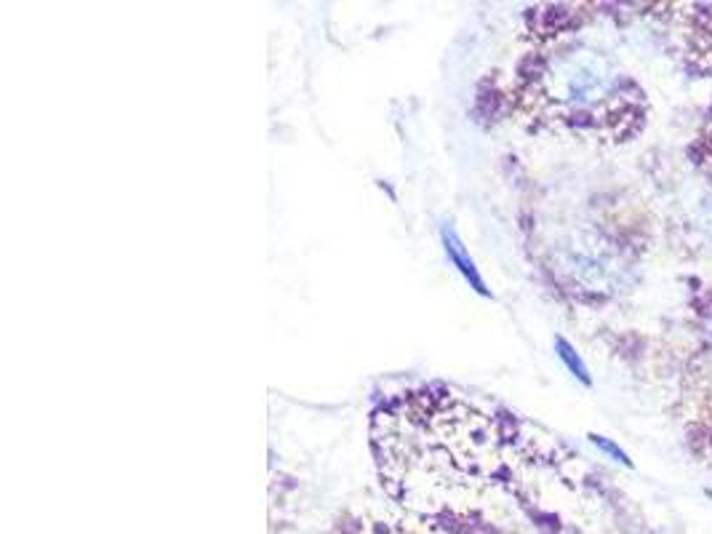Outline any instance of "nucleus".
I'll use <instances>...</instances> for the list:
<instances>
[{"instance_id": "obj_3", "label": "nucleus", "mask_w": 712, "mask_h": 534, "mask_svg": "<svg viewBox=\"0 0 712 534\" xmlns=\"http://www.w3.org/2000/svg\"><path fill=\"white\" fill-rule=\"evenodd\" d=\"M590 441H593V444H595L597 449H601L603 454H609V457L614 459V463H622V465L633 467V459H630V454L624 452L620 444H614V441H611V438L597 436V433H590Z\"/></svg>"}, {"instance_id": "obj_2", "label": "nucleus", "mask_w": 712, "mask_h": 534, "mask_svg": "<svg viewBox=\"0 0 712 534\" xmlns=\"http://www.w3.org/2000/svg\"><path fill=\"white\" fill-rule=\"evenodd\" d=\"M555 350H557V358L563 360V366L574 374V379H580L582 385H593V377H590V369L587 364H584V358L576 353V347L568 343V339L563 337H555Z\"/></svg>"}, {"instance_id": "obj_1", "label": "nucleus", "mask_w": 712, "mask_h": 534, "mask_svg": "<svg viewBox=\"0 0 712 534\" xmlns=\"http://www.w3.org/2000/svg\"><path fill=\"white\" fill-rule=\"evenodd\" d=\"M441 244H443V251H446L448 263H452L456 270L462 273V278H465L467 284L481 294V297H492V291H488L486 280H483V276H481L478 265H475V259L469 257L465 240L459 238V233H456L448 222L441 225Z\"/></svg>"}]
</instances>
